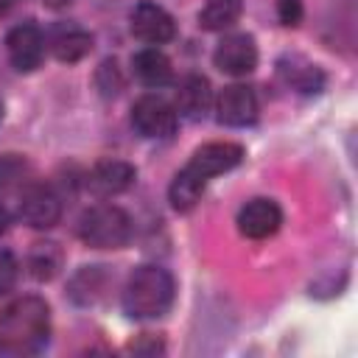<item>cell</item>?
<instances>
[{
  "instance_id": "cell-1",
  "label": "cell",
  "mask_w": 358,
  "mask_h": 358,
  "mask_svg": "<svg viewBox=\"0 0 358 358\" xmlns=\"http://www.w3.org/2000/svg\"><path fill=\"white\" fill-rule=\"evenodd\" d=\"M241 159H243V148L229 140H218V143H207V145L196 148L190 162L171 182L168 199H171L173 210H179V213L193 210L196 201L201 199L207 182L218 173L232 171L235 165H241Z\"/></svg>"
},
{
  "instance_id": "cell-2",
  "label": "cell",
  "mask_w": 358,
  "mask_h": 358,
  "mask_svg": "<svg viewBox=\"0 0 358 358\" xmlns=\"http://www.w3.org/2000/svg\"><path fill=\"white\" fill-rule=\"evenodd\" d=\"M50 336V310L39 296H22L0 313V355H34Z\"/></svg>"
},
{
  "instance_id": "cell-3",
  "label": "cell",
  "mask_w": 358,
  "mask_h": 358,
  "mask_svg": "<svg viewBox=\"0 0 358 358\" xmlns=\"http://www.w3.org/2000/svg\"><path fill=\"white\" fill-rule=\"evenodd\" d=\"M120 302L131 319H157L173 302V277L159 266H140L126 280Z\"/></svg>"
},
{
  "instance_id": "cell-4",
  "label": "cell",
  "mask_w": 358,
  "mask_h": 358,
  "mask_svg": "<svg viewBox=\"0 0 358 358\" xmlns=\"http://www.w3.org/2000/svg\"><path fill=\"white\" fill-rule=\"evenodd\" d=\"M131 218L115 204L90 207L78 218V238L92 249H120L131 241Z\"/></svg>"
},
{
  "instance_id": "cell-5",
  "label": "cell",
  "mask_w": 358,
  "mask_h": 358,
  "mask_svg": "<svg viewBox=\"0 0 358 358\" xmlns=\"http://www.w3.org/2000/svg\"><path fill=\"white\" fill-rule=\"evenodd\" d=\"M131 126L143 137L165 140L176 131V109L159 95H143L131 106Z\"/></svg>"
},
{
  "instance_id": "cell-6",
  "label": "cell",
  "mask_w": 358,
  "mask_h": 358,
  "mask_svg": "<svg viewBox=\"0 0 358 358\" xmlns=\"http://www.w3.org/2000/svg\"><path fill=\"white\" fill-rule=\"evenodd\" d=\"M20 218L34 229H50L62 218V199L48 185H28L20 193Z\"/></svg>"
},
{
  "instance_id": "cell-7",
  "label": "cell",
  "mask_w": 358,
  "mask_h": 358,
  "mask_svg": "<svg viewBox=\"0 0 358 358\" xmlns=\"http://www.w3.org/2000/svg\"><path fill=\"white\" fill-rule=\"evenodd\" d=\"M6 50L11 64L20 73H31L42 64V53H45V36L34 22H20L8 31L6 36Z\"/></svg>"
},
{
  "instance_id": "cell-8",
  "label": "cell",
  "mask_w": 358,
  "mask_h": 358,
  "mask_svg": "<svg viewBox=\"0 0 358 358\" xmlns=\"http://www.w3.org/2000/svg\"><path fill=\"white\" fill-rule=\"evenodd\" d=\"M213 62L227 76H246L257 67V45L249 34H229L218 42Z\"/></svg>"
},
{
  "instance_id": "cell-9",
  "label": "cell",
  "mask_w": 358,
  "mask_h": 358,
  "mask_svg": "<svg viewBox=\"0 0 358 358\" xmlns=\"http://www.w3.org/2000/svg\"><path fill=\"white\" fill-rule=\"evenodd\" d=\"M131 34L140 42L162 45V42H171L173 39L176 25H173V17L162 6H157L151 0H143L131 11Z\"/></svg>"
},
{
  "instance_id": "cell-10",
  "label": "cell",
  "mask_w": 358,
  "mask_h": 358,
  "mask_svg": "<svg viewBox=\"0 0 358 358\" xmlns=\"http://www.w3.org/2000/svg\"><path fill=\"white\" fill-rule=\"evenodd\" d=\"M280 224H282V210L271 199H252L238 213V229H241V235H246L252 241L274 235L280 229Z\"/></svg>"
},
{
  "instance_id": "cell-11",
  "label": "cell",
  "mask_w": 358,
  "mask_h": 358,
  "mask_svg": "<svg viewBox=\"0 0 358 358\" xmlns=\"http://www.w3.org/2000/svg\"><path fill=\"white\" fill-rule=\"evenodd\" d=\"M218 123L224 126H252L257 120V98L255 90L246 84L224 87L218 95Z\"/></svg>"
},
{
  "instance_id": "cell-12",
  "label": "cell",
  "mask_w": 358,
  "mask_h": 358,
  "mask_svg": "<svg viewBox=\"0 0 358 358\" xmlns=\"http://www.w3.org/2000/svg\"><path fill=\"white\" fill-rule=\"evenodd\" d=\"M134 179H137L134 165H129V162H123V159H101V162L90 171L87 185H90V190H92L95 196L109 199V196L126 193V190L134 185Z\"/></svg>"
},
{
  "instance_id": "cell-13",
  "label": "cell",
  "mask_w": 358,
  "mask_h": 358,
  "mask_svg": "<svg viewBox=\"0 0 358 358\" xmlns=\"http://www.w3.org/2000/svg\"><path fill=\"white\" fill-rule=\"evenodd\" d=\"M48 45L59 62H78L90 53L92 36L78 22H56L48 34Z\"/></svg>"
},
{
  "instance_id": "cell-14",
  "label": "cell",
  "mask_w": 358,
  "mask_h": 358,
  "mask_svg": "<svg viewBox=\"0 0 358 358\" xmlns=\"http://www.w3.org/2000/svg\"><path fill=\"white\" fill-rule=\"evenodd\" d=\"M277 73L285 81V87H291L294 92H302V95H313L324 84V73L305 56H282L277 62Z\"/></svg>"
},
{
  "instance_id": "cell-15",
  "label": "cell",
  "mask_w": 358,
  "mask_h": 358,
  "mask_svg": "<svg viewBox=\"0 0 358 358\" xmlns=\"http://www.w3.org/2000/svg\"><path fill=\"white\" fill-rule=\"evenodd\" d=\"M213 103V90L204 76H185L176 90V109L190 120H201Z\"/></svg>"
},
{
  "instance_id": "cell-16",
  "label": "cell",
  "mask_w": 358,
  "mask_h": 358,
  "mask_svg": "<svg viewBox=\"0 0 358 358\" xmlns=\"http://www.w3.org/2000/svg\"><path fill=\"white\" fill-rule=\"evenodd\" d=\"M131 67H134V76H137L145 87H165V84L173 78L171 59H168L162 50H157V48H145V50L134 53Z\"/></svg>"
},
{
  "instance_id": "cell-17",
  "label": "cell",
  "mask_w": 358,
  "mask_h": 358,
  "mask_svg": "<svg viewBox=\"0 0 358 358\" xmlns=\"http://www.w3.org/2000/svg\"><path fill=\"white\" fill-rule=\"evenodd\" d=\"M109 285V277L103 271V266H87L81 268L73 282H70V296L78 305H95L103 296V288Z\"/></svg>"
},
{
  "instance_id": "cell-18",
  "label": "cell",
  "mask_w": 358,
  "mask_h": 358,
  "mask_svg": "<svg viewBox=\"0 0 358 358\" xmlns=\"http://www.w3.org/2000/svg\"><path fill=\"white\" fill-rule=\"evenodd\" d=\"M62 268V249L53 241H42L34 243V249L28 252V271L34 280H53Z\"/></svg>"
},
{
  "instance_id": "cell-19",
  "label": "cell",
  "mask_w": 358,
  "mask_h": 358,
  "mask_svg": "<svg viewBox=\"0 0 358 358\" xmlns=\"http://www.w3.org/2000/svg\"><path fill=\"white\" fill-rule=\"evenodd\" d=\"M243 11V0H207V6L199 11V25L204 31H224L232 22H238Z\"/></svg>"
},
{
  "instance_id": "cell-20",
  "label": "cell",
  "mask_w": 358,
  "mask_h": 358,
  "mask_svg": "<svg viewBox=\"0 0 358 358\" xmlns=\"http://www.w3.org/2000/svg\"><path fill=\"white\" fill-rule=\"evenodd\" d=\"M95 84H98L101 95H106V98H112V95H117L123 90V76H120V67H117L115 59L101 62V67L95 73Z\"/></svg>"
},
{
  "instance_id": "cell-21",
  "label": "cell",
  "mask_w": 358,
  "mask_h": 358,
  "mask_svg": "<svg viewBox=\"0 0 358 358\" xmlns=\"http://www.w3.org/2000/svg\"><path fill=\"white\" fill-rule=\"evenodd\" d=\"M28 173V165L22 157L17 154H3L0 157V187H11L17 182H22V176Z\"/></svg>"
},
{
  "instance_id": "cell-22",
  "label": "cell",
  "mask_w": 358,
  "mask_h": 358,
  "mask_svg": "<svg viewBox=\"0 0 358 358\" xmlns=\"http://www.w3.org/2000/svg\"><path fill=\"white\" fill-rule=\"evenodd\" d=\"M17 282V260L8 249H0V296L8 294Z\"/></svg>"
},
{
  "instance_id": "cell-23",
  "label": "cell",
  "mask_w": 358,
  "mask_h": 358,
  "mask_svg": "<svg viewBox=\"0 0 358 358\" xmlns=\"http://www.w3.org/2000/svg\"><path fill=\"white\" fill-rule=\"evenodd\" d=\"M277 11H280L282 25H296V22H299V17H302L299 0H280V3H277Z\"/></svg>"
},
{
  "instance_id": "cell-24",
  "label": "cell",
  "mask_w": 358,
  "mask_h": 358,
  "mask_svg": "<svg viewBox=\"0 0 358 358\" xmlns=\"http://www.w3.org/2000/svg\"><path fill=\"white\" fill-rule=\"evenodd\" d=\"M8 224H11V215H8V210L0 204V235L8 229Z\"/></svg>"
},
{
  "instance_id": "cell-25",
  "label": "cell",
  "mask_w": 358,
  "mask_h": 358,
  "mask_svg": "<svg viewBox=\"0 0 358 358\" xmlns=\"http://www.w3.org/2000/svg\"><path fill=\"white\" fill-rule=\"evenodd\" d=\"M48 8H64V6H70L73 0H42Z\"/></svg>"
},
{
  "instance_id": "cell-26",
  "label": "cell",
  "mask_w": 358,
  "mask_h": 358,
  "mask_svg": "<svg viewBox=\"0 0 358 358\" xmlns=\"http://www.w3.org/2000/svg\"><path fill=\"white\" fill-rule=\"evenodd\" d=\"M11 6H14V0H0V17H3V14H6Z\"/></svg>"
},
{
  "instance_id": "cell-27",
  "label": "cell",
  "mask_w": 358,
  "mask_h": 358,
  "mask_svg": "<svg viewBox=\"0 0 358 358\" xmlns=\"http://www.w3.org/2000/svg\"><path fill=\"white\" fill-rule=\"evenodd\" d=\"M0 117H3V106H0Z\"/></svg>"
}]
</instances>
